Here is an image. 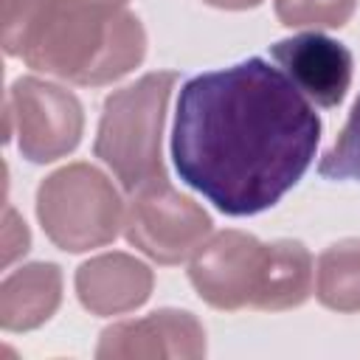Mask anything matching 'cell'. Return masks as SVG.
<instances>
[{
	"label": "cell",
	"instance_id": "cell-5",
	"mask_svg": "<svg viewBox=\"0 0 360 360\" xmlns=\"http://www.w3.org/2000/svg\"><path fill=\"white\" fill-rule=\"evenodd\" d=\"M37 217L56 248L82 253L110 245L124 228L127 208L118 188L101 169L90 163H70L39 183Z\"/></svg>",
	"mask_w": 360,
	"mask_h": 360
},
{
	"label": "cell",
	"instance_id": "cell-12",
	"mask_svg": "<svg viewBox=\"0 0 360 360\" xmlns=\"http://www.w3.org/2000/svg\"><path fill=\"white\" fill-rule=\"evenodd\" d=\"M315 295L335 312L360 309V239H340L318 256Z\"/></svg>",
	"mask_w": 360,
	"mask_h": 360
},
{
	"label": "cell",
	"instance_id": "cell-15",
	"mask_svg": "<svg viewBox=\"0 0 360 360\" xmlns=\"http://www.w3.org/2000/svg\"><path fill=\"white\" fill-rule=\"evenodd\" d=\"M28 242H31V236H28L25 222L17 219L14 208H6V242H3L6 253H3V262L8 264L17 253H25V250H28Z\"/></svg>",
	"mask_w": 360,
	"mask_h": 360
},
{
	"label": "cell",
	"instance_id": "cell-4",
	"mask_svg": "<svg viewBox=\"0 0 360 360\" xmlns=\"http://www.w3.org/2000/svg\"><path fill=\"white\" fill-rule=\"evenodd\" d=\"M174 82V70H152L104 98L93 152L112 169L127 191L166 177L160 135Z\"/></svg>",
	"mask_w": 360,
	"mask_h": 360
},
{
	"label": "cell",
	"instance_id": "cell-1",
	"mask_svg": "<svg viewBox=\"0 0 360 360\" xmlns=\"http://www.w3.org/2000/svg\"><path fill=\"white\" fill-rule=\"evenodd\" d=\"M321 141L312 101L262 56L191 76L177 98L172 160L186 186L228 217L273 208Z\"/></svg>",
	"mask_w": 360,
	"mask_h": 360
},
{
	"label": "cell",
	"instance_id": "cell-2",
	"mask_svg": "<svg viewBox=\"0 0 360 360\" xmlns=\"http://www.w3.org/2000/svg\"><path fill=\"white\" fill-rule=\"evenodd\" d=\"M3 51L48 76L101 87L146 56V31L121 0H3Z\"/></svg>",
	"mask_w": 360,
	"mask_h": 360
},
{
	"label": "cell",
	"instance_id": "cell-9",
	"mask_svg": "<svg viewBox=\"0 0 360 360\" xmlns=\"http://www.w3.org/2000/svg\"><path fill=\"white\" fill-rule=\"evenodd\" d=\"M205 329L183 309H158L101 332L96 357H202Z\"/></svg>",
	"mask_w": 360,
	"mask_h": 360
},
{
	"label": "cell",
	"instance_id": "cell-7",
	"mask_svg": "<svg viewBox=\"0 0 360 360\" xmlns=\"http://www.w3.org/2000/svg\"><path fill=\"white\" fill-rule=\"evenodd\" d=\"M8 124L17 127L20 155L31 163H51L73 152L82 141V101L62 84L22 76L11 84L6 101Z\"/></svg>",
	"mask_w": 360,
	"mask_h": 360
},
{
	"label": "cell",
	"instance_id": "cell-13",
	"mask_svg": "<svg viewBox=\"0 0 360 360\" xmlns=\"http://www.w3.org/2000/svg\"><path fill=\"white\" fill-rule=\"evenodd\" d=\"M357 0H276V17L287 28H340Z\"/></svg>",
	"mask_w": 360,
	"mask_h": 360
},
{
	"label": "cell",
	"instance_id": "cell-6",
	"mask_svg": "<svg viewBox=\"0 0 360 360\" xmlns=\"http://www.w3.org/2000/svg\"><path fill=\"white\" fill-rule=\"evenodd\" d=\"M211 233V217L169 177H155L132 191L124 217V236L158 264L186 262Z\"/></svg>",
	"mask_w": 360,
	"mask_h": 360
},
{
	"label": "cell",
	"instance_id": "cell-11",
	"mask_svg": "<svg viewBox=\"0 0 360 360\" xmlns=\"http://www.w3.org/2000/svg\"><path fill=\"white\" fill-rule=\"evenodd\" d=\"M62 301V273L51 262H34L8 273L0 284V326L28 332L42 326Z\"/></svg>",
	"mask_w": 360,
	"mask_h": 360
},
{
	"label": "cell",
	"instance_id": "cell-14",
	"mask_svg": "<svg viewBox=\"0 0 360 360\" xmlns=\"http://www.w3.org/2000/svg\"><path fill=\"white\" fill-rule=\"evenodd\" d=\"M318 174L326 180H357L360 183V96L352 104V112L318 163Z\"/></svg>",
	"mask_w": 360,
	"mask_h": 360
},
{
	"label": "cell",
	"instance_id": "cell-16",
	"mask_svg": "<svg viewBox=\"0 0 360 360\" xmlns=\"http://www.w3.org/2000/svg\"><path fill=\"white\" fill-rule=\"evenodd\" d=\"M214 8H228V11H242V8H256L262 0H202Z\"/></svg>",
	"mask_w": 360,
	"mask_h": 360
},
{
	"label": "cell",
	"instance_id": "cell-8",
	"mask_svg": "<svg viewBox=\"0 0 360 360\" xmlns=\"http://www.w3.org/2000/svg\"><path fill=\"white\" fill-rule=\"evenodd\" d=\"M270 56L318 107H338L352 84L349 48L318 31L278 39L276 45H270Z\"/></svg>",
	"mask_w": 360,
	"mask_h": 360
},
{
	"label": "cell",
	"instance_id": "cell-3",
	"mask_svg": "<svg viewBox=\"0 0 360 360\" xmlns=\"http://www.w3.org/2000/svg\"><path fill=\"white\" fill-rule=\"evenodd\" d=\"M188 281L217 309L281 312L312 292V256L298 239L259 242L245 231H219L188 262Z\"/></svg>",
	"mask_w": 360,
	"mask_h": 360
},
{
	"label": "cell",
	"instance_id": "cell-10",
	"mask_svg": "<svg viewBox=\"0 0 360 360\" xmlns=\"http://www.w3.org/2000/svg\"><path fill=\"white\" fill-rule=\"evenodd\" d=\"M152 270L129 253H101L76 270V295L93 315H124L152 292Z\"/></svg>",
	"mask_w": 360,
	"mask_h": 360
}]
</instances>
